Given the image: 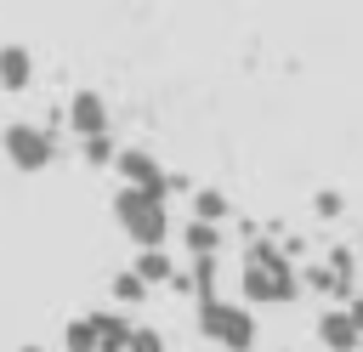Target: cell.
I'll return each instance as SVG.
<instances>
[{
  "mask_svg": "<svg viewBox=\"0 0 363 352\" xmlns=\"http://www.w3.org/2000/svg\"><path fill=\"white\" fill-rule=\"evenodd\" d=\"M244 290L255 301H289L295 295V267L278 255V250H255L250 267H244Z\"/></svg>",
  "mask_w": 363,
  "mask_h": 352,
  "instance_id": "cell-1",
  "label": "cell"
},
{
  "mask_svg": "<svg viewBox=\"0 0 363 352\" xmlns=\"http://www.w3.org/2000/svg\"><path fill=\"white\" fill-rule=\"evenodd\" d=\"M199 324H204V335H210V341H221L227 352H250V346H255V318H250L244 307H227V301H204Z\"/></svg>",
  "mask_w": 363,
  "mask_h": 352,
  "instance_id": "cell-2",
  "label": "cell"
},
{
  "mask_svg": "<svg viewBox=\"0 0 363 352\" xmlns=\"http://www.w3.org/2000/svg\"><path fill=\"white\" fill-rule=\"evenodd\" d=\"M119 216H125V227H130V238H142V244H159L164 238V204H159V193H125L119 199Z\"/></svg>",
  "mask_w": 363,
  "mask_h": 352,
  "instance_id": "cell-3",
  "label": "cell"
},
{
  "mask_svg": "<svg viewBox=\"0 0 363 352\" xmlns=\"http://www.w3.org/2000/svg\"><path fill=\"white\" fill-rule=\"evenodd\" d=\"M318 341L329 352H352V346H363V329L352 324V312H323L318 318Z\"/></svg>",
  "mask_w": 363,
  "mask_h": 352,
  "instance_id": "cell-4",
  "label": "cell"
},
{
  "mask_svg": "<svg viewBox=\"0 0 363 352\" xmlns=\"http://www.w3.org/2000/svg\"><path fill=\"white\" fill-rule=\"evenodd\" d=\"M119 165H125V176H130L136 193H159V165H153L147 153H125Z\"/></svg>",
  "mask_w": 363,
  "mask_h": 352,
  "instance_id": "cell-5",
  "label": "cell"
},
{
  "mask_svg": "<svg viewBox=\"0 0 363 352\" xmlns=\"http://www.w3.org/2000/svg\"><path fill=\"white\" fill-rule=\"evenodd\" d=\"M74 119H79L85 136H96V131H102V102H96V97H79V102H74Z\"/></svg>",
  "mask_w": 363,
  "mask_h": 352,
  "instance_id": "cell-6",
  "label": "cell"
},
{
  "mask_svg": "<svg viewBox=\"0 0 363 352\" xmlns=\"http://www.w3.org/2000/svg\"><path fill=\"white\" fill-rule=\"evenodd\" d=\"M187 244H193V250H216V221H199V227L187 233Z\"/></svg>",
  "mask_w": 363,
  "mask_h": 352,
  "instance_id": "cell-7",
  "label": "cell"
},
{
  "mask_svg": "<svg viewBox=\"0 0 363 352\" xmlns=\"http://www.w3.org/2000/svg\"><path fill=\"white\" fill-rule=\"evenodd\" d=\"M142 278H164V255H159V250L142 255Z\"/></svg>",
  "mask_w": 363,
  "mask_h": 352,
  "instance_id": "cell-8",
  "label": "cell"
},
{
  "mask_svg": "<svg viewBox=\"0 0 363 352\" xmlns=\"http://www.w3.org/2000/svg\"><path fill=\"white\" fill-rule=\"evenodd\" d=\"M130 352H164V346H159V335H136V341H130Z\"/></svg>",
  "mask_w": 363,
  "mask_h": 352,
  "instance_id": "cell-9",
  "label": "cell"
},
{
  "mask_svg": "<svg viewBox=\"0 0 363 352\" xmlns=\"http://www.w3.org/2000/svg\"><path fill=\"white\" fill-rule=\"evenodd\" d=\"M357 352H363V346H357Z\"/></svg>",
  "mask_w": 363,
  "mask_h": 352,
  "instance_id": "cell-10",
  "label": "cell"
}]
</instances>
